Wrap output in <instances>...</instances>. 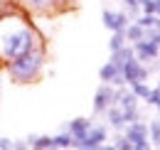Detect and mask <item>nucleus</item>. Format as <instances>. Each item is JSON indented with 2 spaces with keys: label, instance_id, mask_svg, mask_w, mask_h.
<instances>
[{
  "label": "nucleus",
  "instance_id": "obj_1",
  "mask_svg": "<svg viewBox=\"0 0 160 150\" xmlns=\"http://www.w3.org/2000/svg\"><path fill=\"white\" fill-rule=\"evenodd\" d=\"M40 42L42 37L30 22L27 12H22L20 18H15L12 12L0 15V64H8L32 49H40Z\"/></svg>",
  "mask_w": 160,
  "mask_h": 150
},
{
  "label": "nucleus",
  "instance_id": "obj_2",
  "mask_svg": "<svg viewBox=\"0 0 160 150\" xmlns=\"http://www.w3.org/2000/svg\"><path fill=\"white\" fill-rule=\"evenodd\" d=\"M2 67L15 84H35V81H40L42 69H44V47L32 49V52L18 57V59H12Z\"/></svg>",
  "mask_w": 160,
  "mask_h": 150
},
{
  "label": "nucleus",
  "instance_id": "obj_3",
  "mask_svg": "<svg viewBox=\"0 0 160 150\" xmlns=\"http://www.w3.org/2000/svg\"><path fill=\"white\" fill-rule=\"evenodd\" d=\"M121 74H123V79H126V84H133V81H148L150 69H148V67H143V62H138L136 57H131V59H126V62H123Z\"/></svg>",
  "mask_w": 160,
  "mask_h": 150
},
{
  "label": "nucleus",
  "instance_id": "obj_4",
  "mask_svg": "<svg viewBox=\"0 0 160 150\" xmlns=\"http://www.w3.org/2000/svg\"><path fill=\"white\" fill-rule=\"evenodd\" d=\"M108 138V126H91L89 128V133L81 138L79 143H77V148H81V150H99V148H103V140Z\"/></svg>",
  "mask_w": 160,
  "mask_h": 150
},
{
  "label": "nucleus",
  "instance_id": "obj_5",
  "mask_svg": "<svg viewBox=\"0 0 160 150\" xmlns=\"http://www.w3.org/2000/svg\"><path fill=\"white\" fill-rule=\"evenodd\" d=\"M111 103H116V86H111V84L103 81L96 89V94H94V116H103V111Z\"/></svg>",
  "mask_w": 160,
  "mask_h": 150
},
{
  "label": "nucleus",
  "instance_id": "obj_6",
  "mask_svg": "<svg viewBox=\"0 0 160 150\" xmlns=\"http://www.w3.org/2000/svg\"><path fill=\"white\" fill-rule=\"evenodd\" d=\"M22 5L32 12H40V15H49V12H57V10H67V0H20Z\"/></svg>",
  "mask_w": 160,
  "mask_h": 150
},
{
  "label": "nucleus",
  "instance_id": "obj_7",
  "mask_svg": "<svg viewBox=\"0 0 160 150\" xmlns=\"http://www.w3.org/2000/svg\"><path fill=\"white\" fill-rule=\"evenodd\" d=\"M101 20H103V27L111 30V32H123L126 25L131 22V18H128L126 10H123V12H116V10H108V8L101 10Z\"/></svg>",
  "mask_w": 160,
  "mask_h": 150
},
{
  "label": "nucleus",
  "instance_id": "obj_8",
  "mask_svg": "<svg viewBox=\"0 0 160 150\" xmlns=\"http://www.w3.org/2000/svg\"><path fill=\"white\" fill-rule=\"evenodd\" d=\"M131 47H133V57L138 59V62H155L160 57V47L155 42H150V39H138V42H131Z\"/></svg>",
  "mask_w": 160,
  "mask_h": 150
},
{
  "label": "nucleus",
  "instance_id": "obj_9",
  "mask_svg": "<svg viewBox=\"0 0 160 150\" xmlns=\"http://www.w3.org/2000/svg\"><path fill=\"white\" fill-rule=\"evenodd\" d=\"M123 135L131 140V145L136 148L138 143H143V140H148V123L143 121V118H138V121H133V123H126L123 126Z\"/></svg>",
  "mask_w": 160,
  "mask_h": 150
},
{
  "label": "nucleus",
  "instance_id": "obj_10",
  "mask_svg": "<svg viewBox=\"0 0 160 150\" xmlns=\"http://www.w3.org/2000/svg\"><path fill=\"white\" fill-rule=\"evenodd\" d=\"M91 126H94V121H89V118H72V121H67L64 131L74 138V148H77V143H79L81 138L89 133V128H91Z\"/></svg>",
  "mask_w": 160,
  "mask_h": 150
},
{
  "label": "nucleus",
  "instance_id": "obj_11",
  "mask_svg": "<svg viewBox=\"0 0 160 150\" xmlns=\"http://www.w3.org/2000/svg\"><path fill=\"white\" fill-rule=\"evenodd\" d=\"M103 116H106V126H111L113 131H123L126 121H123V113H121V108L116 103H111V106L103 111Z\"/></svg>",
  "mask_w": 160,
  "mask_h": 150
},
{
  "label": "nucleus",
  "instance_id": "obj_12",
  "mask_svg": "<svg viewBox=\"0 0 160 150\" xmlns=\"http://www.w3.org/2000/svg\"><path fill=\"white\" fill-rule=\"evenodd\" d=\"M27 148L54 150V140H52V135H30V138H27Z\"/></svg>",
  "mask_w": 160,
  "mask_h": 150
},
{
  "label": "nucleus",
  "instance_id": "obj_13",
  "mask_svg": "<svg viewBox=\"0 0 160 150\" xmlns=\"http://www.w3.org/2000/svg\"><path fill=\"white\" fill-rule=\"evenodd\" d=\"M131 57H133V47H131V44L126 42V44H123L121 49L111 52V59H108V62H111V64H116V67L121 69V67H123V62H126V59H131Z\"/></svg>",
  "mask_w": 160,
  "mask_h": 150
},
{
  "label": "nucleus",
  "instance_id": "obj_14",
  "mask_svg": "<svg viewBox=\"0 0 160 150\" xmlns=\"http://www.w3.org/2000/svg\"><path fill=\"white\" fill-rule=\"evenodd\" d=\"M143 35H145V30L140 27L136 20H131V22L126 25V30H123V37H126V42H138V39H143Z\"/></svg>",
  "mask_w": 160,
  "mask_h": 150
},
{
  "label": "nucleus",
  "instance_id": "obj_15",
  "mask_svg": "<svg viewBox=\"0 0 160 150\" xmlns=\"http://www.w3.org/2000/svg\"><path fill=\"white\" fill-rule=\"evenodd\" d=\"M116 74H121V69L116 67V64H111V62H106V64L99 69V79H101V81H106V84H111Z\"/></svg>",
  "mask_w": 160,
  "mask_h": 150
},
{
  "label": "nucleus",
  "instance_id": "obj_16",
  "mask_svg": "<svg viewBox=\"0 0 160 150\" xmlns=\"http://www.w3.org/2000/svg\"><path fill=\"white\" fill-rule=\"evenodd\" d=\"M148 140L150 145H160V118L148 123Z\"/></svg>",
  "mask_w": 160,
  "mask_h": 150
},
{
  "label": "nucleus",
  "instance_id": "obj_17",
  "mask_svg": "<svg viewBox=\"0 0 160 150\" xmlns=\"http://www.w3.org/2000/svg\"><path fill=\"white\" fill-rule=\"evenodd\" d=\"M111 148H116V150H133V145H131V140H128L121 131H116L113 140H111Z\"/></svg>",
  "mask_w": 160,
  "mask_h": 150
},
{
  "label": "nucleus",
  "instance_id": "obj_18",
  "mask_svg": "<svg viewBox=\"0 0 160 150\" xmlns=\"http://www.w3.org/2000/svg\"><path fill=\"white\" fill-rule=\"evenodd\" d=\"M128 89L133 91V94L138 96L140 101H145V96L150 91V86H148V81H133V84H128Z\"/></svg>",
  "mask_w": 160,
  "mask_h": 150
},
{
  "label": "nucleus",
  "instance_id": "obj_19",
  "mask_svg": "<svg viewBox=\"0 0 160 150\" xmlns=\"http://www.w3.org/2000/svg\"><path fill=\"white\" fill-rule=\"evenodd\" d=\"M52 140H54V148H74V138L67 131L59 133V135H52Z\"/></svg>",
  "mask_w": 160,
  "mask_h": 150
},
{
  "label": "nucleus",
  "instance_id": "obj_20",
  "mask_svg": "<svg viewBox=\"0 0 160 150\" xmlns=\"http://www.w3.org/2000/svg\"><path fill=\"white\" fill-rule=\"evenodd\" d=\"M126 44V37H123V32H111V39H108V49L111 52H116Z\"/></svg>",
  "mask_w": 160,
  "mask_h": 150
},
{
  "label": "nucleus",
  "instance_id": "obj_21",
  "mask_svg": "<svg viewBox=\"0 0 160 150\" xmlns=\"http://www.w3.org/2000/svg\"><path fill=\"white\" fill-rule=\"evenodd\" d=\"M123 8H126V12H128V18H131V20H136V18L140 15L138 0H123Z\"/></svg>",
  "mask_w": 160,
  "mask_h": 150
},
{
  "label": "nucleus",
  "instance_id": "obj_22",
  "mask_svg": "<svg viewBox=\"0 0 160 150\" xmlns=\"http://www.w3.org/2000/svg\"><path fill=\"white\" fill-rule=\"evenodd\" d=\"M0 150H12V140L10 138H0Z\"/></svg>",
  "mask_w": 160,
  "mask_h": 150
},
{
  "label": "nucleus",
  "instance_id": "obj_23",
  "mask_svg": "<svg viewBox=\"0 0 160 150\" xmlns=\"http://www.w3.org/2000/svg\"><path fill=\"white\" fill-rule=\"evenodd\" d=\"M155 15L160 18V0H155Z\"/></svg>",
  "mask_w": 160,
  "mask_h": 150
},
{
  "label": "nucleus",
  "instance_id": "obj_24",
  "mask_svg": "<svg viewBox=\"0 0 160 150\" xmlns=\"http://www.w3.org/2000/svg\"><path fill=\"white\" fill-rule=\"evenodd\" d=\"M155 89H158V91H160V79H158V86H155Z\"/></svg>",
  "mask_w": 160,
  "mask_h": 150
},
{
  "label": "nucleus",
  "instance_id": "obj_25",
  "mask_svg": "<svg viewBox=\"0 0 160 150\" xmlns=\"http://www.w3.org/2000/svg\"><path fill=\"white\" fill-rule=\"evenodd\" d=\"M155 108H158V113H160V101H158V106H155Z\"/></svg>",
  "mask_w": 160,
  "mask_h": 150
},
{
  "label": "nucleus",
  "instance_id": "obj_26",
  "mask_svg": "<svg viewBox=\"0 0 160 150\" xmlns=\"http://www.w3.org/2000/svg\"><path fill=\"white\" fill-rule=\"evenodd\" d=\"M158 59H160V57H158Z\"/></svg>",
  "mask_w": 160,
  "mask_h": 150
}]
</instances>
